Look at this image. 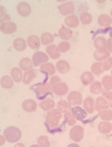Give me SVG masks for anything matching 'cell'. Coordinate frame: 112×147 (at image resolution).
<instances>
[{
  "instance_id": "obj_3",
  "label": "cell",
  "mask_w": 112,
  "mask_h": 147,
  "mask_svg": "<svg viewBox=\"0 0 112 147\" xmlns=\"http://www.w3.org/2000/svg\"><path fill=\"white\" fill-rule=\"evenodd\" d=\"M84 132V129L82 126L79 125L74 126L70 130V138L74 142H78L83 138Z\"/></svg>"
},
{
  "instance_id": "obj_29",
  "label": "cell",
  "mask_w": 112,
  "mask_h": 147,
  "mask_svg": "<svg viewBox=\"0 0 112 147\" xmlns=\"http://www.w3.org/2000/svg\"><path fill=\"white\" fill-rule=\"evenodd\" d=\"M20 68L23 71H27L33 67V64L30 58L25 57L20 61L19 63Z\"/></svg>"
},
{
  "instance_id": "obj_24",
  "label": "cell",
  "mask_w": 112,
  "mask_h": 147,
  "mask_svg": "<svg viewBox=\"0 0 112 147\" xmlns=\"http://www.w3.org/2000/svg\"><path fill=\"white\" fill-rule=\"evenodd\" d=\"M102 83L99 81L93 82L90 85V92L91 93L95 95H99L102 93L103 91Z\"/></svg>"
},
{
  "instance_id": "obj_27",
  "label": "cell",
  "mask_w": 112,
  "mask_h": 147,
  "mask_svg": "<svg viewBox=\"0 0 112 147\" xmlns=\"http://www.w3.org/2000/svg\"><path fill=\"white\" fill-rule=\"evenodd\" d=\"M98 130L102 134L109 133L112 130V124L108 121L101 122L99 124Z\"/></svg>"
},
{
  "instance_id": "obj_19",
  "label": "cell",
  "mask_w": 112,
  "mask_h": 147,
  "mask_svg": "<svg viewBox=\"0 0 112 147\" xmlns=\"http://www.w3.org/2000/svg\"><path fill=\"white\" fill-rule=\"evenodd\" d=\"M58 34L61 39L64 40H68L72 37L73 32L71 29L63 26L59 30Z\"/></svg>"
},
{
  "instance_id": "obj_33",
  "label": "cell",
  "mask_w": 112,
  "mask_h": 147,
  "mask_svg": "<svg viewBox=\"0 0 112 147\" xmlns=\"http://www.w3.org/2000/svg\"><path fill=\"white\" fill-rule=\"evenodd\" d=\"M1 86L5 89L11 88L14 85V82L12 78L8 76H5L1 78L0 80Z\"/></svg>"
},
{
  "instance_id": "obj_21",
  "label": "cell",
  "mask_w": 112,
  "mask_h": 147,
  "mask_svg": "<svg viewBox=\"0 0 112 147\" xmlns=\"http://www.w3.org/2000/svg\"><path fill=\"white\" fill-rule=\"evenodd\" d=\"M36 71L34 69H30L29 71H26L24 74L22 82L26 85H29L32 82V80L36 78Z\"/></svg>"
},
{
  "instance_id": "obj_58",
  "label": "cell",
  "mask_w": 112,
  "mask_h": 147,
  "mask_svg": "<svg viewBox=\"0 0 112 147\" xmlns=\"http://www.w3.org/2000/svg\"></svg>"
},
{
  "instance_id": "obj_12",
  "label": "cell",
  "mask_w": 112,
  "mask_h": 147,
  "mask_svg": "<svg viewBox=\"0 0 112 147\" xmlns=\"http://www.w3.org/2000/svg\"><path fill=\"white\" fill-rule=\"evenodd\" d=\"M110 53L107 49L97 50L93 53V57L95 60L98 62H103L109 58Z\"/></svg>"
},
{
  "instance_id": "obj_31",
  "label": "cell",
  "mask_w": 112,
  "mask_h": 147,
  "mask_svg": "<svg viewBox=\"0 0 112 147\" xmlns=\"http://www.w3.org/2000/svg\"><path fill=\"white\" fill-rule=\"evenodd\" d=\"M107 40L104 37L98 36L94 42L95 47L97 50H104L107 49Z\"/></svg>"
},
{
  "instance_id": "obj_40",
  "label": "cell",
  "mask_w": 112,
  "mask_h": 147,
  "mask_svg": "<svg viewBox=\"0 0 112 147\" xmlns=\"http://www.w3.org/2000/svg\"><path fill=\"white\" fill-rule=\"evenodd\" d=\"M63 117L69 126H74L76 123V119L74 117L72 113L69 112L65 113L63 116Z\"/></svg>"
},
{
  "instance_id": "obj_6",
  "label": "cell",
  "mask_w": 112,
  "mask_h": 147,
  "mask_svg": "<svg viewBox=\"0 0 112 147\" xmlns=\"http://www.w3.org/2000/svg\"><path fill=\"white\" fill-rule=\"evenodd\" d=\"M67 101L72 106H80L83 102L82 94L78 91H72L67 96Z\"/></svg>"
},
{
  "instance_id": "obj_51",
  "label": "cell",
  "mask_w": 112,
  "mask_h": 147,
  "mask_svg": "<svg viewBox=\"0 0 112 147\" xmlns=\"http://www.w3.org/2000/svg\"><path fill=\"white\" fill-rule=\"evenodd\" d=\"M96 1L98 2V3H100V4H102V3H104L107 0H96Z\"/></svg>"
},
{
  "instance_id": "obj_38",
  "label": "cell",
  "mask_w": 112,
  "mask_h": 147,
  "mask_svg": "<svg viewBox=\"0 0 112 147\" xmlns=\"http://www.w3.org/2000/svg\"><path fill=\"white\" fill-rule=\"evenodd\" d=\"M81 22L84 25H89L92 21V16L91 14L87 12H83L80 16Z\"/></svg>"
},
{
  "instance_id": "obj_18",
  "label": "cell",
  "mask_w": 112,
  "mask_h": 147,
  "mask_svg": "<svg viewBox=\"0 0 112 147\" xmlns=\"http://www.w3.org/2000/svg\"><path fill=\"white\" fill-rule=\"evenodd\" d=\"M95 77L94 74L90 71H86L82 74L81 81L83 85L85 86L91 85L94 82Z\"/></svg>"
},
{
  "instance_id": "obj_37",
  "label": "cell",
  "mask_w": 112,
  "mask_h": 147,
  "mask_svg": "<svg viewBox=\"0 0 112 147\" xmlns=\"http://www.w3.org/2000/svg\"><path fill=\"white\" fill-rule=\"evenodd\" d=\"M99 115L101 118L105 121H109L112 120V111L110 109L99 111Z\"/></svg>"
},
{
  "instance_id": "obj_47",
  "label": "cell",
  "mask_w": 112,
  "mask_h": 147,
  "mask_svg": "<svg viewBox=\"0 0 112 147\" xmlns=\"http://www.w3.org/2000/svg\"><path fill=\"white\" fill-rule=\"evenodd\" d=\"M6 9L3 6H0V18L4 16L6 14Z\"/></svg>"
},
{
  "instance_id": "obj_45",
  "label": "cell",
  "mask_w": 112,
  "mask_h": 147,
  "mask_svg": "<svg viewBox=\"0 0 112 147\" xmlns=\"http://www.w3.org/2000/svg\"><path fill=\"white\" fill-rule=\"evenodd\" d=\"M11 20V17L8 14H6L4 16L0 18V26L5 22H10Z\"/></svg>"
},
{
  "instance_id": "obj_35",
  "label": "cell",
  "mask_w": 112,
  "mask_h": 147,
  "mask_svg": "<svg viewBox=\"0 0 112 147\" xmlns=\"http://www.w3.org/2000/svg\"><path fill=\"white\" fill-rule=\"evenodd\" d=\"M54 41V38L51 33L45 32L42 35L41 37V41L43 45L47 46L52 43Z\"/></svg>"
},
{
  "instance_id": "obj_2",
  "label": "cell",
  "mask_w": 112,
  "mask_h": 147,
  "mask_svg": "<svg viewBox=\"0 0 112 147\" xmlns=\"http://www.w3.org/2000/svg\"><path fill=\"white\" fill-rule=\"evenodd\" d=\"M62 117L61 112L58 109H52L47 114L46 122L48 126L51 128L57 127L59 126L60 119Z\"/></svg>"
},
{
  "instance_id": "obj_23",
  "label": "cell",
  "mask_w": 112,
  "mask_h": 147,
  "mask_svg": "<svg viewBox=\"0 0 112 147\" xmlns=\"http://www.w3.org/2000/svg\"><path fill=\"white\" fill-rule=\"evenodd\" d=\"M98 22L100 26L107 27L110 26L112 23V19L107 15H101L98 18Z\"/></svg>"
},
{
  "instance_id": "obj_28",
  "label": "cell",
  "mask_w": 112,
  "mask_h": 147,
  "mask_svg": "<svg viewBox=\"0 0 112 147\" xmlns=\"http://www.w3.org/2000/svg\"><path fill=\"white\" fill-rule=\"evenodd\" d=\"M57 107L60 111L65 113L69 112L72 109V105L68 101L62 100L57 103Z\"/></svg>"
},
{
  "instance_id": "obj_13",
  "label": "cell",
  "mask_w": 112,
  "mask_h": 147,
  "mask_svg": "<svg viewBox=\"0 0 112 147\" xmlns=\"http://www.w3.org/2000/svg\"><path fill=\"white\" fill-rule=\"evenodd\" d=\"M17 10L18 13L23 17H27L31 12L30 6L26 2H22L17 6Z\"/></svg>"
},
{
  "instance_id": "obj_56",
  "label": "cell",
  "mask_w": 112,
  "mask_h": 147,
  "mask_svg": "<svg viewBox=\"0 0 112 147\" xmlns=\"http://www.w3.org/2000/svg\"><path fill=\"white\" fill-rule=\"evenodd\" d=\"M110 15H111V16L112 17V9L111 10V12H110Z\"/></svg>"
},
{
  "instance_id": "obj_15",
  "label": "cell",
  "mask_w": 112,
  "mask_h": 147,
  "mask_svg": "<svg viewBox=\"0 0 112 147\" xmlns=\"http://www.w3.org/2000/svg\"><path fill=\"white\" fill-rule=\"evenodd\" d=\"M46 51L50 57L53 60L58 59L61 56V53L58 47L55 44H51L47 47Z\"/></svg>"
},
{
  "instance_id": "obj_36",
  "label": "cell",
  "mask_w": 112,
  "mask_h": 147,
  "mask_svg": "<svg viewBox=\"0 0 112 147\" xmlns=\"http://www.w3.org/2000/svg\"><path fill=\"white\" fill-rule=\"evenodd\" d=\"M102 84L104 89L107 90H112V76H105L102 79Z\"/></svg>"
},
{
  "instance_id": "obj_26",
  "label": "cell",
  "mask_w": 112,
  "mask_h": 147,
  "mask_svg": "<svg viewBox=\"0 0 112 147\" xmlns=\"http://www.w3.org/2000/svg\"><path fill=\"white\" fill-rule=\"evenodd\" d=\"M13 47L18 51H23L26 48V42L22 38H18L14 40Z\"/></svg>"
},
{
  "instance_id": "obj_22",
  "label": "cell",
  "mask_w": 112,
  "mask_h": 147,
  "mask_svg": "<svg viewBox=\"0 0 112 147\" xmlns=\"http://www.w3.org/2000/svg\"><path fill=\"white\" fill-rule=\"evenodd\" d=\"M65 23L68 27L75 28L79 25V19L76 15H71L66 18L65 20Z\"/></svg>"
},
{
  "instance_id": "obj_44",
  "label": "cell",
  "mask_w": 112,
  "mask_h": 147,
  "mask_svg": "<svg viewBox=\"0 0 112 147\" xmlns=\"http://www.w3.org/2000/svg\"><path fill=\"white\" fill-rule=\"evenodd\" d=\"M60 82H61V79L59 78V77L57 76L52 77L50 79V85H51V87H52L53 86H54L55 84L58 83Z\"/></svg>"
},
{
  "instance_id": "obj_48",
  "label": "cell",
  "mask_w": 112,
  "mask_h": 147,
  "mask_svg": "<svg viewBox=\"0 0 112 147\" xmlns=\"http://www.w3.org/2000/svg\"><path fill=\"white\" fill-rule=\"evenodd\" d=\"M6 142V139L4 136L0 134V146L5 144Z\"/></svg>"
},
{
  "instance_id": "obj_4",
  "label": "cell",
  "mask_w": 112,
  "mask_h": 147,
  "mask_svg": "<svg viewBox=\"0 0 112 147\" xmlns=\"http://www.w3.org/2000/svg\"><path fill=\"white\" fill-rule=\"evenodd\" d=\"M51 85L49 83L40 85L35 88L37 97L38 99H44L49 94H51Z\"/></svg>"
},
{
  "instance_id": "obj_14",
  "label": "cell",
  "mask_w": 112,
  "mask_h": 147,
  "mask_svg": "<svg viewBox=\"0 0 112 147\" xmlns=\"http://www.w3.org/2000/svg\"><path fill=\"white\" fill-rule=\"evenodd\" d=\"M84 109L87 113L92 114L95 110V102L93 98L88 97L83 101Z\"/></svg>"
},
{
  "instance_id": "obj_16",
  "label": "cell",
  "mask_w": 112,
  "mask_h": 147,
  "mask_svg": "<svg viewBox=\"0 0 112 147\" xmlns=\"http://www.w3.org/2000/svg\"><path fill=\"white\" fill-rule=\"evenodd\" d=\"M22 107L25 111L28 113H32L35 111L36 109L37 104L35 100L27 99L23 102Z\"/></svg>"
},
{
  "instance_id": "obj_20",
  "label": "cell",
  "mask_w": 112,
  "mask_h": 147,
  "mask_svg": "<svg viewBox=\"0 0 112 147\" xmlns=\"http://www.w3.org/2000/svg\"><path fill=\"white\" fill-rule=\"evenodd\" d=\"M56 68L60 73L64 74L69 71L70 69L68 63L64 60H60L56 63Z\"/></svg>"
},
{
  "instance_id": "obj_1",
  "label": "cell",
  "mask_w": 112,
  "mask_h": 147,
  "mask_svg": "<svg viewBox=\"0 0 112 147\" xmlns=\"http://www.w3.org/2000/svg\"><path fill=\"white\" fill-rule=\"evenodd\" d=\"M6 140L10 143L18 142L22 137V132L20 129L14 126H9L4 130L3 132Z\"/></svg>"
},
{
  "instance_id": "obj_34",
  "label": "cell",
  "mask_w": 112,
  "mask_h": 147,
  "mask_svg": "<svg viewBox=\"0 0 112 147\" xmlns=\"http://www.w3.org/2000/svg\"><path fill=\"white\" fill-rule=\"evenodd\" d=\"M11 75L16 82H20L22 78V73L20 69L18 67H14L11 69Z\"/></svg>"
},
{
  "instance_id": "obj_46",
  "label": "cell",
  "mask_w": 112,
  "mask_h": 147,
  "mask_svg": "<svg viewBox=\"0 0 112 147\" xmlns=\"http://www.w3.org/2000/svg\"><path fill=\"white\" fill-rule=\"evenodd\" d=\"M107 50L110 53H112V37L109 38L107 41Z\"/></svg>"
},
{
  "instance_id": "obj_30",
  "label": "cell",
  "mask_w": 112,
  "mask_h": 147,
  "mask_svg": "<svg viewBox=\"0 0 112 147\" xmlns=\"http://www.w3.org/2000/svg\"><path fill=\"white\" fill-rule=\"evenodd\" d=\"M103 62H97L92 64L91 67L92 72L96 76L101 75L104 72L103 67Z\"/></svg>"
},
{
  "instance_id": "obj_5",
  "label": "cell",
  "mask_w": 112,
  "mask_h": 147,
  "mask_svg": "<svg viewBox=\"0 0 112 147\" xmlns=\"http://www.w3.org/2000/svg\"><path fill=\"white\" fill-rule=\"evenodd\" d=\"M49 58L47 54L42 51L37 52L33 55L32 63L35 67H38L40 64L47 62Z\"/></svg>"
},
{
  "instance_id": "obj_11",
  "label": "cell",
  "mask_w": 112,
  "mask_h": 147,
  "mask_svg": "<svg viewBox=\"0 0 112 147\" xmlns=\"http://www.w3.org/2000/svg\"><path fill=\"white\" fill-rule=\"evenodd\" d=\"M71 113L76 119L82 121L86 117L87 113L86 110L80 107H74L71 109Z\"/></svg>"
},
{
  "instance_id": "obj_17",
  "label": "cell",
  "mask_w": 112,
  "mask_h": 147,
  "mask_svg": "<svg viewBox=\"0 0 112 147\" xmlns=\"http://www.w3.org/2000/svg\"><path fill=\"white\" fill-rule=\"evenodd\" d=\"M28 45L32 49L37 50L41 46L40 41L39 37L36 35H31L28 38Z\"/></svg>"
},
{
  "instance_id": "obj_43",
  "label": "cell",
  "mask_w": 112,
  "mask_h": 147,
  "mask_svg": "<svg viewBox=\"0 0 112 147\" xmlns=\"http://www.w3.org/2000/svg\"><path fill=\"white\" fill-rule=\"evenodd\" d=\"M102 96L107 101H112V90H107L103 89L102 92Z\"/></svg>"
},
{
  "instance_id": "obj_32",
  "label": "cell",
  "mask_w": 112,
  "mask_h": 147,
  "mask_svg": "<svg viewBox=\"0 0 112 147\" xmlns=\"http://www.w3.org/2000/svg\"><path fill=\"white\" fill-rule=\"evenodd\" d=\"M40 69L41 71L47 73L49 76L54 75L56 72V68L54 65L51 63H43L40 67Z\"/></svg>"
},
{
  "instance_id": "obj_7",
  "label": "cell",
  "mask_w": 112,
  "mask_h": 147,
  "mask_svg": "<svg viewBox=\"0 0 112 147\" xmlns=\"http://www.w3.org/2000/svg\"><path fill=\"white\" fill-rule=\"evenodd\" d=\"M51 90L56 95L64 96L68 92V87L65 83L59 82L53 86Z\"/></svg>"
},
{
  "instance_id": "obj_39",
  "label": "cell",
  "mask_w": 112,
  "mask_h": 147,
  "mask_svg": "<svg viewBox=\"0 0 112 147\" xmlns=\"http://www.w3.org/2000/svg\"><path fill=\"white\" fill-rule=\"evenodd\" d=\"M37 143L41 147H50L49 138L46 135H42L39 137Z\"/></svg>"
},
{
  "instance_id": "obj_9",
  "label": "cell",
  "mask_w": 112,
  "mask_h": 147,
  "mask_svg": "<svg viewBox=\"0 0 112 147\" xmlns=\"http://www.w3.org/2000/svg\"><path fill=\"white\" fill-rule=\"evenodd\" d=\"M0 30L5 34H11L17 30V26L14 22H7L0 26Z\"/></svg>"
},
{
  "instance_id": "obj_52",
  "label": "cell",
  "mask_w": 112,
  "mask_h": 147,
  "mask_svg": "<svg viewBox=\"0 0 112 147\" xmlns=\"http://www.w3.org/2000/svg\"><path fill=\"white\" fill-rule=\"evenodd\" d=\"M56 1L59 2H63L67 1V0H56Z\"/></svg>"
},
{
  "instance_id": "obj_25",
  "label": "cell",
  "mask_w": 112,
  "mask_h": 147,
  "mask_svg": "<svg viewBox=\"0 0 112 147\" xmlns=\"http://www.w3.org/2000/svg\"><path fill=\"white\" fill-rule=\"evenodd\" d=\"M55 106V103L54 100L50 98L45 99L40 103V107L46 111L54 108Z\"/></svg>"
},
{
  "instance_id": "obj_10",
  "label": "cell",
  "mask_w": 112,
  "mask_h": 147,
  "mask_svg": "<svg viewBox=\"0 0 112 147\" xmlns=\"http://www.w3.org/2000/svg\"><path fill=\"white\" fill-rule=\"evenodd\" d=\"M109 103L108 101L103 97L97 98L95 102V110L96 111H101L102 110L109 109Z\"/></svg>"
},
{
  "instance_id": "obj_55",
  "label": "cell",
  "mask_w": 112,
  "mask_h": 147,
  "mask_svg": "<svg viewBox=\"0 0 112 147\" xmlns=\"http://www.w3.org/2000/svg\"><path fill=\"white\" fill-rule=\"evenodd\" d=\"M109 34H110V36L111 37H112V31H111L110 32V33H109Z\"/></svg>"
},
{
  "instance_id": "obj_53",
  "label": "cell",
  "mask_w": 112,
  "mask_h": 147,
  "mask_svg": "<svg viewBox=\"0 0 112 147\" xmlns=\"http://www.w3.org/2000/svg\"><path fill=\"white\" fill-rule=\"evenodd\" d=\"M30 147H41L40 146H39V145H37V144H33V145H32Z\"/></svg>"
},
{
  "instance_id": "obj_50",
  "label": "cell",
  "mask_w": 112,
  "mask_h": 147,
  "mask_svg": "<svg viewBox=\"0 0 112 147\" xmlns=\"http://www.w3.org/2000/svg\"><path fill=\"white\" fill-rule=\"evenodd\" d=\"M67 147H80L79 145L76 143H72L69 144Z\"/></svg>"
},
{
  "instance_id": "obj_41",
  "label": "cell",
  "mask_w": 112,
  "mask_h": 147,
  "mask_svg": "<svg viewBox=\"0 0 112 147\" xmlns=\"http://www.w3.org/2000/svg\"><path fill=\"white\" fill-rule=\"evenodd\" d=\"M57 47L60 52L65 53L69 51L71 48V45L67 42L63 41L59 43Z\"/></svg>"
},
{
  "instance_id": "obj_54",
  "label": "cell",
  "mask_w": 112,
  "mask_h": 147,
  "mask_svg": "<svg viewBox=\"0 0 112 147\" xmlns=\"http://www.w3.org/2000/svg\"><path fill=\"white\" fill-rule=\"evenodd\" d=\"M109 107L112 109V101L109 102Z\"/></svg>"
},
{
  "instance_id": "obj_57",
  "label": "cell",
  "mask_w": 112,
  "mask_h": 147,
  "mask_svg": "<svg viewBox=\"0 0 112 147\" xmlns=\"http://www.w3.org/2000/svg\"><path fill=\"white\" fill-rule=\"evenodd\" d=\"M110 1H112V0H110Z\"/></svg>"
},
{
  "instance_id": "obj_49",
  "label": "cell",
  "mask_w": 112,
  "mask_h": 147,
  "mask_svg": "<svg viewBox=\"0 0 112 147\" xmlns=\"http://www.w3.org/2000/svg\"><path fill=\"white\" fill-rule=\"evenodd\" d=\"M14 147H26V146L22 143H18L15 144Z\"/></svg>"
},
{
  "instance_id": "obj_42",
  "label": "cell",
  "mask_w": 112,
  "mask_h": 147,
  "mask_svg": "<svg viewBox=\"0 0 112 147\" xmlns=\"http://www.w3.org/2000/svg\"><path fill=\"white\" fill-rule=\"evenodd\" d=\"M103 67L104 71L110 70L112 68V57H109L106 61H104Z\"/></svg>"
},
{
  "instance_id": "obj_8",
  "label": "cell",
  "mask_w": 112,
  "mask_h": 147,
  "mask_svg": "<svg viewBox=\"0 0 112 147\" xmlns=\"http://www.w3.org/2000/svg\"><path fill=\"white\" fill-rule=\"evenodd\" d=\"M59 10L62 15L67 16L74 12L75 7L72 2H67L60 5Z\"/></svg>"
}]
</instances>
